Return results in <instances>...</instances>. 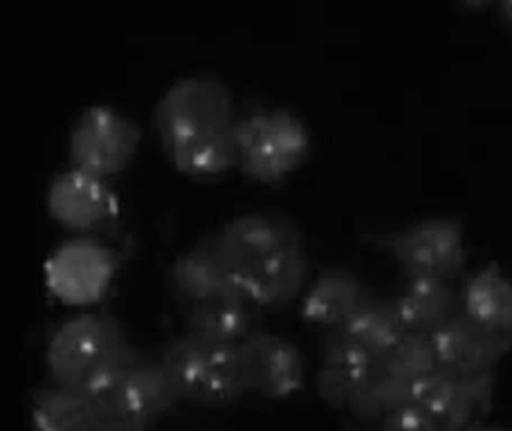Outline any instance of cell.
<instances>
[{
  "label": "cell",
  "instance_id": "27",
  "mask_svg": "<svg viewBox=\"0 0 512 431\" xmlns=\"http://www.w3.org/2000/svg\"><path fill=\"white\" fill-rule=\"evenodd\" d=\"M499 12H501V16H504V21L512 27V0L510 3H504L499 7Z\"/></svg>",
  "mask_w": 512,
  "mask_h": 431
},
{
  "label": "cell",
  "instance_id": "26",
  "mask_svg": "<svg viewBox=\"0 0 512 431\" xmlns=\"http://www.w3.org/2000/svg\"><path fill=\"white\" fill-rule=\"evenodd\" d=\"M95 431H146V427L126 423V420H108V423H102Z\"/></svg>",
  "mask_w": 512,
  "mask_h": 431
},
{
  "label": "cell",
  "instance_id": "19",
  "mask_svg": "<svg viewBox=\"0 0 512 431\" xmlns=\"http://www.w3.org/2000/svg\"><path fill=\"white\" fill-rule=\"evenodd\" d=\"M189 335L218 344H241L254 330L252 304L245 297H221L191 304L185 315Z\"/></svg>",
  "mask_w": 512,
  "mask_h": 431
},
{
  "label": "cell",
  "instance_id": "5",
  "mask_svg": "<svg viewBox=\"0 0 512 431\" xmlns=\"http://www.w3.org/2000/svg\"><path fill=\"white\" fill-rule=\"evenodd\" d=\"M120 319L108 313H81L54 330L45 346V369L52 384L81 389L90 375L126 346Z\"/></svg>",
  "mask_w": 512,
  "mask_h": 431
},
{
  "label": "cell",
  "instance_id": "2",
  "mask_svg": "<svg viewBox=\"0 0 512 431\" xmlns=\"http://www.w3.org/2000/svg\"><path fill=\"white\" fill-rule=\"evenodd\" d=\"M214 243L252 306L286 308L304 290L306 243L292 220L265 212L241 214L218 229Z\"/></svg>",
  "mask_w": 512,
  "mask_h": 431
},
{
  "label": "cell",
  "instance_id": "24",
  "mask_svg": "<svg viewBox=\"0 0 512 431\" xmlns=\"http://www.w3.org/2000/svg\"><path fill=\"white\" fill-rule=\"evenodd\" d=\"M380 366L398 373L407 380H423L425 375L436 371L438 366V355H436V346L432 335H423V333H411L407 330L405 335L398 339V344L391 348V351L378 360Z\"/></svg>",
  "mask_w": 512,
  "mask_h": 431
},
{
  "label": "cell",
  "instance_id": "8",
  "mask_svg": "<svg viewBox=\"0 0 512 431\" xmlns=\"http://www.w3.org/2000/svg\"><path fill=\"white\" fill-rule=\"evenodd\" d=\"M245 391L268 400L290 398L304 387L306 360L290 339L254 328L239 344Z\"/></svg>",
  "mask_w": 512,
  "mask_h": 431
},
{
  "label": "cell",
  "instance_id": "7",
  "mask_svg": "<svg viewBox=\"0 0 512 431\" xmlns=\"http://www.w3.org/2000/svg\"><path fill=\"white\" fill-rule=\"evenodd\" d=\"M409 279L452 281L463 270V227L454 218H427L400 232L378 236Z\"/></svg>",
  "mask_w": 512,
  "mask_h": 431
},
{
  "label": "cell",
  "instance_id": "16",
  "mask_svg": "<svg viewBox=\"0 0 512 431\" xmlns=\"http://www.w3.org/2000/svg\"><path fill=\"white\" fill-rule=\"evenodd\" d=\"M50 265L75 272H52L48 270L50 288L68 304H90L102 297L104 288L111 279L113 265L111 256L95 243L75 241L63 245L50 259Z\"/></svg>",
  "mask_w": 512,
  "mask_h": 431
},
{
  "label": "cell",
  "instance_id": "3",
  "mask_svg": "<svg viewBox=\"0 0 512 431\" xmlns=\"http://www.w3.org/2000/svg\"><path fill=\"white\" fill-rule=\"evenodd\" d=\"M160 362L176 384L182 402L223 407L248 393L243 384L239 344H218L185 333L167 342Z\"/></svg>",
  "mask_w": 512,
  "mask_h": 431
},
{
  "label": "cell",
  "instance_id": "6",
  "mask_svg": "<svg viewBox=\"0 0 512 431\" xmlns=\"http://www.w3.org/2000/svg\"><path fill=\"white\" fill-rule=\"evenodd\" d=\"M140 144V128L113 106H90L68 133L70 167L111 178L128 167Z\"/></svg>",
  "mask_w": 512,
  "mask_h": 431
},
{
  "label": "cell",
  "instance_id": "20",
  "mask_svg": "<svg viewBox=\"0 0 512 431\" xmlns=\"http://www.w3.org/2000/svg\"><path fill=\"white\" fill-rule=\"evenodd\" d=\"M463 313L499 333H512V281L497 265L479 270L461 290Z\"/></svg>",
  "mask_w": 512,
  "mask_h": 431
},
{
  "label": "cell",
  "instance_id": "25",
  "mask_svg": "<svg viewBox=\"0 0 512 431\" xmlns=\"http://www.w3.org/2000/svg\"><path fill=\"white\" fill-rule=\"evenodd\" d=\"M380 431H452L441 420H436L429 411L420 405H407L384 416L380 420Z\"/></svg>",
  "mask_w": 512,
  "mask_h": 431
},
{
  "label": "cell",
  "instance_id": "14",
  "mask_svg": "<svg viewBox=\"0 0 512 431\" xmlns=\"http://www.w3.org/2000/svg\"><path fill=\"white\" fill-rule=\"evenodd\" d=\"M169 281L173 292L189 306L209 299L243 297L218 252L214 236L182 252L171 265Z\"/></svg>",
  "mask_w": 512,
  "mask_h": 431
},
{
  "label": "cell",
  "instance_id": "23",
  "mask_svg": "<svg viewBox=\"0 0 512 431\" xmlns=\"http://www.w3.org/2000/svg\"><path fill=\"white\" fill-rule=\"evenodd\" d=\"M140 357L142 355L137 348L126 344L113 357H108V360L81 384V391H84V396L90 400V405L95 407L102 423L115 420L117 393H120L128 371L133 369V364L140 360Z\"/></svg>",
  "mask_w": 512,
  "mask_h": 431
},
{
  "label": "cell",
  "instance_id": "1",
  "mask_svg": "<svg viewBox=\"0 0 512 431\" xmlns=\"http://www.w3.org/2000/svg\"><path fill=\"white\" fill-rule=\"evenodd\" d=\"M153 122L162 153L182 176L207 180L236 164L234 99L221 79H178L160 97Z\"/></svg>",
  "mask_w": 512,
  "mask_h": 431
},
{
  "label": "cell",
  "instance_id": "15",
  "mask_svg": "<svg viewBox=\"0 0 512 431\" xmlns=\"http://www.w3.org/2000/svg\"><path fill=\"white\" fill-rule=\"evenodd\" d=\"M180 393L160 360L140 357L117 393L115 420L146 427L178 405Z\"/></svg>",
  "mask_w": 512,
  "mask_h": 431
},
{
  "label": "cell",
  "instance_id": "13",
  "mask_svg": "<svg viewBox=\"0 0 512 431\" xmlns=\"http://www.w3.org/2000/svg\"><path fill=\"white\" fill-rule=\"evenodd\" d=\"M371 297L358 274L346 268H326L317 274L299 304V315L308 326L335 330L342 328Z\"/></svg>",
  "mask_w": 512,
  "mask_h": 431
},
{
  "label": "cell",
  "instance_id": "17",
  "mask_svg": "<svg viewBox=\"0 0 512 431\" xmlns=\"http://www.w3.org/2000/svg\"><path fill=\"white\" fill-rule=\"evenodd\" d=\"M393 301L402 326L411 333L434 335L438 328L463 313L461 292L443 279H409Z\"/></svg>",
  "mask_w": 512,
  "mask_h": 431
},
{
  "label": "cell",
  "instance_id": "10",
  "mask_svg": "<svg viewBox=\"0 0 512 431\" xmlns=\"http://www.w3.org/2000/svg\"><path fill=\"white\" fill-rule=\"evenodd\" d=\"M48 212L68 232L88 234L106 227L117 216V198L104 178L70 167L52 180Z\"/></svg>",
  "mask_w": 512,
  "mask_h": 431
},
{
  "label": "cell",
  "instance_id": "4",
  "mask_svg": "<svg viewBox=\"0 0 512 431\" xmlns=\"http://www.w3.org/2000/svg\"><path fill=\"white\" fill-rule=\"evenodd\" d=\"M236 167L261 185L281 182L304 164L310 146L306 124L286 108H263L236 119Z\"/></svg>",
  "mask_w": 512,
  "mask_h": 431
},
{
  "label": "cell",
  "instance_id": "9",
  "mask_svg": "<svg viewBox=\"0 0 512 431\" xmlns=\"http://www.w3.org/2000/svg\"><path fill=\"white\" fill-rule=\"evenodd\" d=\"M495 393V371L459 373L445 366L416 382V405L452 431H468L474 418L486 414Z\"/></svg>",
  "mask_w": 512,
  "mask_h": 431
},
{
  "label": "cell",
  "instance_id": "22",
  "mask_svg": "<svg viewBox=\"0 0 512 431\" xmlns=\"http://www.w3.org/2000/svg\"><path fill=\"white\" fill-rule=\"evenodd\" d=\"M416 402V382L402 378L398 373H391L384 366H376L367 387L360 391L349 411L360 420H382L393 411Z\"/></svg>",
  "mask_w": 512,
  "mask_h": 431
},
{
  "label": "cell",
  "instance_id": "12",
  "mask_svg": "<svg viewBox=\"0 0 512 431\" xmlns=\"http://www.w3.org/2000/svg\"><path fill=\"white\" fill-rule=\"evenodd\" d=\"M438 364L459 373H490L512 348V333H499L465 313L432 335Z\"/></svg>",
  "mask_w": 512,
  "mask_h": 431
},
{
  "label": "cell",
  "instance_id": "11",
  "mask_svg": "<svg viewBox=\"0 0 512 431\" xmlns=\"http://www.w3.org/2000/svg\"><path fill=\"white\" fill-rule=\"evenodd\" d=\"M319 357H322L317 371L319 398L331 407L349 409L351 402L367 387L378 360L355 344L342 328L326 330L319 344Z\"/></svg>",
  "mask_w": 512,
  "mask_h": 431
},
{
  "label": "cell",
  "instance_id": "18",
  "mask_svg": "<svg viewBox=\"0 0 512 431\" xmlns=\"http://www.w3.org/2000/svg\"><path fill=\"white\" fill-rule=\"evenodd\" d=\"M30 418L34 431H95L102 425L84 391L61 384L32 393Z\"/></svg>",
  "mask_w": 512,
  "mask_h": 431
},
{
  "label": "cell",
  "instance_id": "21",
  "mask_svg": "<svg viewBox=\"0 0 512 431\" xmlns=\"http://www.w3.org/2000/svg\"><path fill=\"white\" fill-rule=\"evenodd\" d=\"M342 330L376 360H382L398 344V339L407 333L396 310V301L373 295L355 310V315L342 326Z\"/></svg>",
  "mask_w": 512,
  "mask_h": 431
}]
</instances>
